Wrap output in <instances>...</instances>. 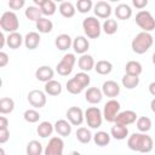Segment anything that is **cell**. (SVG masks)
Segmentation results:
<instances>
[{
  "mask_svg": "<svg viewBox=\"0 0 155 155\" xmlns=\"http://www.w3.org/2000/svg\"><path fill=\"white\" fill-rule=\"evenodd\" d=\"M28 155H41L44 153V148L42 144L39 140H30L27 144V149H25Z\"/></svg>",
  "mask_w": 155,
  "mask_h": 155,
  "instance_id": "836d02e7",
  "label": "cell"
},
{
  "mask_svg": "<svg viewBox=\"0 0 155 155\" xmlns=\"http://www.w3.org/2000/svg\"><path fill=\"white\" fill-rule=\"evenodd\" d=\"M25 5V0H8V7L12 11H18L23 8Z\"/></svg>",
  "mask_w": 155,
  "mask_h": 155,
  "instance_id": "ee69618b",
  "label": "cell"
},
{
  "mask_svg": "<svg viewBox=\"0 0 155 155\" xmlns=\"http://www.w3.org/2000/svg\"><path fill=\"white\" fill-rule=\"evenodd\" d=\"M53 125L50 121H42L39 124V126L36 127V132L41 138H47L52 134L53 132Z\"/></svg>",
  "mask_w": 155,
  "mask_h": 155,
  "instance_id": "f546056e",
  "label": "cell"
},
{
  "mask_svg": "<svg viewBox=\"0 0 155 155\" xmlns=\"http://www.w3.org/2000/svg\"><path fill=\"white\" fill-rule=\"evenodd\" d=\"M151 110H153V111H154V110H155V109H154V99H153V101H151Z\"/></svg>",
  "mask_w": 155,
  "mask_h": 155,
  "instance_id": "db71d44e",
  "label": "cell"
},
{
  "mask_svg": "<svg viewBox=\"0 0 155 155\" xmlns=\"http://www.w3.org/2000/svg\"><path fill=\"white\" fill-rule=\"evenodd\" d=\"M6 45V38H5V35H4V33L0 30V50L1 48H4V46Z\"/></svg>",
  "mask_w": 155,
  "mask_h": 155,
  "instance_id": "681fc988",
  "label": "cell"
},
{
  "mask_svg": "<svg viewBox=\"0 0 155 155\" xmlns=\"http://www.w3.org/2000/svg\"><path fill=\"white\" fill-rule=\"evenodd\" d=\"M10 139V131L7 128H0V144L6 143Z\"/></svg>",
  "mask_w": 155,
  "mask_h": 155,
  "instance_id": "f6af8a7d",
  "label": "cell"
},
{
  "mask_svg": "<svg viewBox=\"0 0 155 155\" xmlns=\"http://www.w3.org/2000/svg\"><path fill=\"white\" fill-rule=\"evenodd\" d=\"M103 98V93L97 87H88L85 92V99L90 104H98Z\"/></svg>",
  "mask_w": 155,
  "mask_h": 155,
  "instance_id": "ffe728a7",
  "label": "cell"
},
{
  "mask_svg": "<svg viewBox=\"0 0 155 155\" xmlns=\"http://www.w3.org/2000/svg\"><path fill=\"white\" fill-rule=\"evenodd\" d=\"M65 116L73 126H80L84 122V111L79 107H70L67 110Z\"/></svg>",
  "mask_w": 155,
  "mask_h": 155,
  "instance_id": "8fae6325",
  "label": "cell"
},
{
  "mask_svg": "<svg viewBox=\"0 0 155 155\" xmlns=\"http://www.w3.org/2000/svg\"><path fill=\"white\" fill-rule=\"evenodd\" d=\"M117 22L115 19H111V18H107L104 21V23L102 24V30L107 34V35H113L117 31Z\"/></svg>",
  "mask_w": 155,
  "mask_h": 155,
  "instance_id": "d590c367",
  "label": "cell"
},
{
  "mask_svg": "<svg viewBox=\"0 0 155 155\" xmlns=\"http://www.w3.org/2000/svg\"><path fill=\"white\" fill-rule=\"evenodd\" d=\"M28 102L35 109H40L46 104V93L40 90H31L28 93Z\"/></svg>",
  "mask_w": 155,
  "mask_h": 155,
  "instance_id": "30bf717a",
  "label": "cell"
},
{
  "mask_svg": "<svg viewBox=\"0 0 155 155\" xmlns=\"http://www.w3.org/2000/svg\"><path fill=\"white\" fill-rule=\"evenodd\" d=\"M53 130L61 137H68L71 133V124L68 120L61 119V120H57L56 121V124L53 125Z\"/></svg>",
  "mask_w": 155,
  "mask_h": 155,
  "instance_id": "2e32d148",
  "label": "cell"
},
{
  "mask_svg": "<svg viewBox=\"0 0 155 155\" xmlns=\"http://www.w3.org/2000/svg\"><path fill=\"white\" fill-rule=\"evenodd\" d=\"M127 147L138 153H150L154 147V140L144 132L133 133L127 138Z\"/></svg>",
  "mask_w": 155,
  "mask_h": 155,
  "instance_id": "6da1fadb",
  "label": "cell"
},
{
  "mask_svg": "<svg viewBox=\"0 0 155 155\" xmlns=\"http://www.w3.org/2000/svg\"><path fill=\"white\" fill-rule=\"evenodd\" d=\"M71 46H73V50L75 53L78 54H84L88 51L90 48V42H88V39L86 36H82V35H79L76 36L73 42H71Z\"/></svg>",
  "mask_w": 155,
  "mask_h": 155,
  "instance_id": "9a60e30c",
  "label": "cell"
},
{
  "mask_svg": "<svg viewBox=\"0 0 155 155\" xmlns=\"http://www.w3.org/2000/svg\"><path fill=\"white\" fill-rule=\"evenodd\" d=\"M93 12L94 15L98 17V18H103V19H107L111 16V12H113V8L110 6L109 2L107 1H98L97 4L93 5Z\"/></svg>",
  "mask_w": 155,
  "mask_h": 155,
  "instance_id": "7c38bea8",
  "label": "cell"
},
{
  "mask_svg": "<svg viewBox=\"0 0 155 155\" xmlns=\"http://www.w3.org/2000/svg\"><path fill=\"white\" fill-rule=\"evenodd\" d=\"M64 150V142L61 137H52L46 148L44 149L45 155H62Z\"/></svg>",
  "mask_w": 155,
  "mask_h": 155,
  "instance_id": "9c48e42d",
  "label": "cell"
},
{
  "mask_svg": "<svg viewBox=\"0 0 155 155\" xmlns=\"http://www.w3.org/2000/svg\"><path fill=\"white\" fill-rule=\"evenodd\" d=\"M73 39L68 34H61L54 39V45L59 51H67L68 48L71 47Z\"/></svg>",
  "mask_w": 155,
  "mask_h": 155,
  "instance_id": "484cf974",
  "label": "cell"
},
{
  "mask_svg": "<svg viewBox=\"0 0 155 155\" xmlns=\"http://www.w3.org/2000/svg\"><path fill=\"white\" fill-rule=\"evenodd\" d=\"M44 91L48 96H58V94L62 93V85H61V82L51 79V80L45 82Z\"/></svg>",
  "mask_w": 155,
  "mask_h": 155,
  "instance_id": "603a6c76",
  "label": "cell"
},
{
  "mask_svg": "<svg viewBox=\"0 0 155 155\" xmlns=\"http://www.w3.org/2000/svg\"><path fill=\"white\" fill-rule=\"evenodd\" d=\"M82 29L88 39H97L102 33V24L97 17L90 16L82 21Z\"/></svg>",
  "mask_w": 155,
  "mask_h": 155,
  "instance_id": "3957f363",
  "label": "cell"
},
{
  "mask_svg": "<svg viewBox=\"0 0 155 155\" xmlns=\"http://www.w3.org/2000/svg\"><path fill=\"white\" fill-rule=\"evenodd\" d=\"M75 136H76V139L82 144H87L92 139V133L86 127H79L75 132Z\"/></svg>",
  "mask_w": 155,
  "mask_h": 155,
  "instance_id": "d6a6232c",
  "label": "cell"
},
{
  "mask_svg": "<svg viewBox=\"0 0 155 155\" xmlns=\"http://www.w3.org/2000/svg\"><path fill=\"white\" fill-rule=\"evenodd\" d=\"M74 78L82 85V87L84 88H86L88 85H90V82H91V79H90V75L86 73V71H80V73H78V74H75L74 75Z\"/></svg>",
  "mask_w": 155,
  "mask_h": 155,
  "instance_id": "7bdbcfd3",
  "label": "cell"
},
{
  "mask_svg": "<svg viewBox=\"0 0 155 155\" xmlns=\"http://www.w3.org/2000/svg\"><path fill=\"white\" fill-rule=\"evenodd\" d=\"M53 75H54V71L50 65H41L35 70V78L42 82L51 80L53 78Z\"/></svg>",
  "mask_w": 155,
  "mask_h": 155,
  "instance_id": "d6986e66",
  "label": "cell"
},
{
  "mask_svg": "<svg viewBox=\"0 0 155 155\" xmlns=\"http://www.w3.org/2000/svg\"><path fill=\"white\" fill-rule=\"evenodd\" d=\"M121 82H122L124 87H126L127 90H132V88H136L139 85V76H133V75L125 74L121 79Z\"/></svg>",
  "mask_w": 155,
  "mask_h": 155,
  "instance_id": "e575fe53",
  "label": "cell"
},
{
  "mask_svg": "<svg viewBox=\"0 0 155 155\" xmlns=\"http://www.w3.org/2000/svg\"><path fill=\"white\" fill-rule=\"evenodd\" d=\"M53 1H54V2H56V1H57V2H62V1H64V0H53Z\"/></svg>",
  "mask_w": 155,
  "mask_h": 155,
  "instance_id": "11a10c76",
  "label": "cell"
},
{
  "mask_svg": "<svg viewBox=\"0 0 155 155\" xmlns=\"http://www.w3.org/2000/svg\"><path fill=\"white\" fill-rule=\"evenodd\" d=\"M109 1H111V2H116V1H120V0H109Z\"/></svg>",
  "mask_w": 155,
  "mask_h": 155,
  "instance_id": "6f0895ef",
  "label": "cell"
},
{
  "mask_svg": "<svg viewBox=\"0 0 155 155\" xmlns=\"http://www.w3.org/2000/svg\"><path fill=\"white\" fill-rule=\"evenodd\" d=\"M137 113L133 111V110H124V111H119L117 115L115 116V120L114 122H117V124H121V125H125V126H128V125H132L136 122L137 120Z\"/></svg>",
  "mask_w": 155,
  "mask_h": 155,
  "instance_id": "4fadbf2b",
  "label": "cell"
},
{
  "mask_svg": "<svg viewBox=\"0 0 155 155\" xmlns=\"http://www.w3.org/2000/svg\"><path fill=\"white\" fill-rule=\"evenodd\" d=\"M120 103L111 98L110 101H108L105 104H104V108H103V111H102V115H103V119L107 120L108 122H114L115 120V116L117 115V113L120 111Z\"/></svg>",
  "mask_w": 155,
  "mask_h": 155,
  "instance_id": "ba28073f",
  "label": "cell"
},
{
  "mask_svg": "<svg viewBox=\"0 0 155 155\" xmlns=\"http://www.w3.org/2000/svg\"><path fill=\"white\" fill-rule=\"evenodd\" d=\"M15 109V101L10 97H4L0 98V114L7 115L11 114Z\"/></svg>",
  "mask_w": 155,
  "mask_h": 155,
  "instance_id": "4dcf8cb0",
  "label": "cell"
},
{
  "mask_svg": "<svg viewBox=\"0 0 155 155\" xmlns=\"http://www.w3.org/2000/svg\"><path fill=\"white\" fill-rule=\"evenodd\" d=\"M23 117H24V120L27 122L35 124V122H38L40 120L41 116H40V114H39L38 110H35V109H27L24 111V114H23Z\"/></svg>",
  "mask_w": 155,
  "mask_h": 155,
  "instance_id": "60d3db41",
  "label": "cell"
},
{
  "mask_svg": "<svg viewBox=\"0 0 155 155\" xmlns=\"http://www.w3.org/2000/svg\"><path fill=\"white\" fill-rule=\"evenodd\" d=\"M153 44H154L153 35L149 31H140L133 38V40L131 42V47L134 53L143 54L150 50Z\"/></svg>",
  "mask_w": 155,
  "mask_h": 155,
  "instance_id": "7a4b0ae2",
  "label": "cell"
},
{
  "mask_svg": "<svg viewBox=\"0 0 155 155\" xmlns=\"http://www.w3.org/2000/svg\"><path fill=\"white\" fill-rule=\"evenodd\" d=\"M58 11L64 18H71V17H74L76 8L70 1H62L58 7Z\"/></svg>",
  "mask_w": 155,
  "mask_h": 155,
  "instance_id": "4316f807",
  "label": "cell"
},
{
  "mask_svg": "<svg viewBox=\"0 0 155 155\" xmlns=\"http://www.w3.org/2000/svg\"><path fill=\"white\" fill-rule=\"evenodd\" d=\"M154 87H155V82H151L150 86H149V90H150V93L154 96L155 94V91H154Z\"/></svg>",
  "mask_w": 155,
  "mask_h": 155,
  "instance_id": "816d5d0a",
  "label": "cell"
},
{
  "mask_svg": "<svg viewBox=\"0 0 155 155\" xmlns=\"http://www.w3.org/2000/svg\"><path fill=\"white\" fill-rule=\"evenodd\" d=\"M132 5L136 8L142 10V8H144L148 5V0H132Z\"/></svg>",
  "mask_w": 155,
  "mask_h": 155,
  "instance_id": "7dc6e473",
  "label": "cell"
},
{
  "mask_svg": "<svg viewBox=\"0 0 155 155\" xmlns=\"http://www.w3.org/2000/svg\"><path fill=\"white\" fill-rule=\"evenodd\" d=\"M35 27L38 29L39 33L41 34H47V33H51L52 29H53V23L51 19H48L47 17H40L35 21Z\"/></svg>",
  "mask_w": 155,
  "mask_h": 155,
  "instance_id": "44dd1931",
  "label": "cell"
},
{
  "mask_svg": "<svg viewBox=\"0 0 155 155\" xmlns=\"http://www.w3.org/2000/svg\"><path fill=\"white\" fill-rule=\"evenodd\" d=\"M40 34L38 31H29L23 38V44L28 50H35L40 44Z\"/></svg>",
  "mask_w": 155,
  "mask_h": 155,
  "instance_id": "ac0fdd59",
  "label": "cell"
},
{
  "mask_svg": "<svg viewBox=\"0 0 155 155\" xmlns=\"http://www.w3.org/2000/svg\"><path fill=\"white\" fill-rule=\"evenodd\" d=\"M102 93L109 98H115L120 94V86L114 80H107L102 85Z\"/></svg>",
  "mask_w": 155,
  "mask_h": 155,
  "instance_id": "5bb4252c",
  "label": "cell"
},
{
  "mask_svg": "<svg viewBox=\"0 0 155 155\" xmlns=\"http://www.w3.org/2000/svg\"><path fill=\"white\" fill-rule=\"evenodd\" d=\"M45 1H47V0H33V2L35 4V6H39V7H40Z\"/></svg>",
  "mask_w": 155,
  "mask_h": 155,
  "instance_id": "f907efd6",
  "label": "cell"
},
{
  "mask_svg": "<svg viewBox=\"0 0 155 155\" xmlns=\"http://www.w3.org/2000/svg\"><path fill=\"white\" fill-rule=\"evenodd\" d=\"M78 65L79 68L81 69V71H90L93 69L94 67V59L91 54H87V53H84L80 56L79 61H78Z\"/></svg>",
  "mask_w": 155,
  "mask_h": 155,
  "instance_id": "7402d4cb",
  "label": "cell"
},
{
  "mask_svg": "<svg viewBox=\"0 0 155 155\" xmlns=\"http://www.w3.org/2000/svg\"><path fill=\"white\" fill-rule=\"evenodd\" d=\"M93 69L96 70V73H98L99 75H108L111 73L113 70V64L109 61H98L97 63H94Z\"/></svg>",
  "mask_w": 155,
  "mask_h": 155,
  "instance_id": "f1b7e54d",
  "label": "cell"
},
{
  "mask_svg": "<svg viewBox=\"0 0 155 155\" xmlns=\"http://www.w3.org/2000/svg\"><path fill=\"white\" fill-rule=\"evenodd\" d=\"M65 86H67V91L69 93H71V94H79V93H81L85 90L82 87V85L75 78H71L70 80H68Z\"/></svg>",
  "mask_w": 155,
  "mask_h": 155,
  "instance_id": "8d00e7d4",
  "label": "cell"
},
{
  "mask_svg": "<svg viewBox=\"0 0 155 155\" xmlns=\"http://www.w3.org/2000/svg\"><path fill=\"white\" fill-rule=\"evenodd\" d=\"M125 71L128 75H133V76H139L143 71V67L139 62L137 61H128L125 65Z\"/></svg>",
  "mask_w": 155,
  "mask_h": 155,
  "instance_id": "83f0119b",
  "label": "cell"
},
{
  "mask_svg": "<svg viewBox=\"0 0 155 155\" xmlns=\"http://www.w3.org/2000/svg\"><path fill=\"white\" fill-rule=\"evenodd\" d=\"M92 138H93V142L99 147H105V145H108L110 143V134L108 132H105V131L96 132L92 136Z\"/></svg>",
  "mask_w": 155,
  "mask_h": 155,
  "instance_id": "1f68e13d",
  "label": "cell"
},
{
  "mask_svg": "<svg viewBox=\"0 0 155 155\" xmlns=\"http://www.w3.org/2000/svg\"><path fill=\"white\" fill-rule=\"evenodd\" d=\"M23 44V36L18 33V31H12L8 33V36L6 38V45L12 48V50H17L21 47V45Z\"/></svg>",
  "mask_w": 155,
  "mask_h": 155,
  "instance_id": "d4e9b609",
  "label": "cell"
},
{
  "mask_svg": "<svg viewBox=\"0 0 155 155\" xmlns=\"http://www.w3.org/2000/svg\"><path fill=\"white\" fill-rule=\"evenodd\" d=\"M8 61H10L8 54H7L6 52H4V51L0 50V68L6 67V65L8 64Z\"/></svg>",
  "mask_w": 155,
  "mask_h": 155,
  "instance_id": "bcb514c9",
  "label": "cell"
},
{
  "mask_svg": "<svg viewBox=\"0 0 155 155\" xmlns=\"http://www.w3.org/2000/svg\"><path fill=\"white\" fill-rule=\"evenodd\" d=\"M2 86V80H1V78H0V87Z\"/></svg>",
  "mask_w": 155,
  "mask_h": 155,
  "instance_id": "9f6ffc18",
  "label": "cell"
},
{
  "mask_svg": "<svg viewBox=\"0 0 155 155\" xmlns=\"http://www.w3.org/2000/svg\"><path fill=\"white\" fill-rule=\"evenodd\" d=\"M114 13H115V16H116L117 19L126 21V19H130L131 18V16H132V8L127 4H120V5L116 6Z\"/></svg>",
  "mask_w": 155,
  "mask_h": 155,
  "instance_id": "cb8c5ba5",
  "label": "cell"
},
{
  "mask_svg": "<svg viewBox=\"0 0 155 155\" xmlns=\"http://www.w3.org/2000/svg\"><path fill=\"white\" fill-rule=\"evenodd\" d=\"M84 120L87 122V126L90 128L97 130L102 126L103 122V115L102 110L97 107H90L84 111Z\"/></svg>",
  "mask_w": 155,
  "mask_h": 155,
  "instance_id": "277c9868",
  "label": "cell"
},
{
  "mask_svg": "<svg viewBox=\"0 0 155 155\" xmlns=\"http://www.w3.org/2000/svg\"><path fill=\"white\" fill-rule=\"evenodd\" d=\"M56 10H57V6H56V2H54L53 0H47V1H45V2L40 6L41 15L47 16V17L54 15Z\"/></svg>",
  "mask_w": 155,
  "mask_h": 155,
  "instance_id": "f35d334b",
  "label": "cell"
},
{
  "mask_svg": "<svg viewBox=\"0 0 155 155\" xmlns=\"http://www.w3.org/2000/svg\"><path fill=\"white\" fill-rule=\"evenodd\" d=\"M8 127V120L5 116H0V128H7Z\"/></svg>",
  "mask_w": 155,
  "mask_h": 155,
  "instance_id": "c3c4849f",
  "label": "cell"
},
{
  "mask_svg": "<svg viewBox=\"0 0 155 155\" xmlns=\"http://www.w3.org/2000/svg\"><path fill=\"white\" fill-rule=\"evenodd\" d=\"M4 154H5V150L2 148H0V155H4Z\"/></svg>",
  "mask_w": 155,
  "mask_h": 155,
  "instance_id": "f5cc1de1",
  "label": "cell"
},
{
  "mask_svg": "<svg viewBox=\"0 0 155 155\" xmlns=\"http://www.w3.org/2000/svg\"><path fill=\"white\" fill-rule=\"evenodd\" d=\"M0 28L7 33L17 31V29L19 28V19H18L17 15L15 13V11H6L1 15Z\"/></svg>",
  "mask_w": 155,
  "mask_h": 155,
  "instance_id": "5b68a950",
  "label": "cell"
},
{
  "mask_svg": "<svg viewBox=\"0 0 155 155\" xmlns=\"http://www.w3.org/2000/svg\"><path fill=\"white\" fill-rule=\"evenodd\" d=\"M136 125H137V128L139 132H144L147 133L148 131L151 130V120L148 117V116H140V117H137L136 120Z\"/></svg>",
  "mask_w": 155,
  "mask_h": 155,
  "instance_id": "74e56055",
  "label": "cell"
},
{
  "mask_svg": "<svg viewBox=\"0 0 155 155\" xmlns=\"http://www.w3.org/2000/svg\"><path fill=\"white\" fill-rule=\"evenodd\" d=\"M24 15L29 21H34V22L42 16L39 6H28L24 11Z\"/></svg>",
  "mask_w": 155,
  "mask_h": 155,
  "instance_id": "ab89813d",
  "label": "cell"
},
{
  "mask_svg": "<svg viewBox=\"0 0 155 155\" xmlns=\"http://www.w3.org/2000/svg\"><path fill=\"white\" fill-rule=\"evenodd\" d=\"M76 63V57L74 53H65L61 62L56 65V71L62 75V76H68L69 74H71L74 64Z\"/></svg>",
  "mask_w": 155,
  "mask_h": 155,
  "instance_id": "52a82bcc",
  "label": "cell"
},
{
  "mask_svg": "<svg viewBox=\"0 0 155 155\" xmlns=\"http://www.w3.org/2000/svg\"><path fill=\"white\" fill-rule=\"evenodd\" d=\"M136 23L140 29H143V31L150 33L155 29V19L153 15L147 10H140L136 15Z\"/></svg>",
  "mask_w": 155,
  "mask_h": 155,
  "instance_id": "8992f818",
  "label": "cell"
},
{
  "mask_svg": "<svg viewBox=\"0 0 155 155\" xmlns=\"http://www.w3.org/2000/svg\"><path fill=\"white\" fill-rule=\"evenodd\" d=\"M93 7V2L92 0H78L76 1V6L75 8L80 12V13H87L92 10Z\"/></svg>",
  "mask_w": 155,
  "mask_h": 155,
  "instance_id": "b9f144b4",
  "label": "cell"
},
{
  "mask_svg": "<svg viewBox=\"0 0 155 155\" xmlns=\"http://www.w3.org/2000/svg\"><path fill=\"white\" fill-rule=\"evenodd\" d=\"M110 137H113V138H115L117 140L126 139L128 137V128H127V126L115 122V125L111 126V128H110Z\"/></svg>",
  "mask_w": 155,
  "mask_h": 155,
  "instance_id": "e0dca14e",
  "label": "cell"
}]
</instances>
